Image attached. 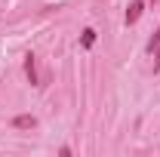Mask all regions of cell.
<instances>
[{"mask_svg":"<svg viewBox=\"0 0 160 157\" xmlns=\"http://www.w3.org/2000/svg\"><path fill=\"white\" fill-rule=\"evenodd\" d=\"M154 71H160V46L154 49Z\"/></svg>","mask_w":160,"mask_h":157,"instance_id":"6","label":"cell"},{"mask_svg":"<svg viewBox=\"0 0 160 157\" xmlns=\"http://www.w3.org/2000/svg\"><path fill=\"white\" fill-rule=\"evenodd\" d=\"M12 126L16 129H34L37 126V117L34 114H19V117H12Z\"/></svg>","mask_w":160,"mask_h":157,"instance_id":"1","label":"cell"},{"mask_svg":"<svg viewBox=\"0 0 160 157\" xmlns=\"http://www.w3.org/2000/svg\"><path fill=\"white\" fill-rule=\"evenodd\" d=\"M92 43H96V31L86 28V31H83V46H92Z\"/></svg>","mask_w":160,"mask_h":157,"instance_id":"4","label":"cell"},{"mask_svg":"<svg viewBox=\"0 0 160 157\" xmlns=\"http://www.w3.org/2000/svg\"><path fill=\"white\" fill-rule=\"evenodd\" d=\"M142 9H145V3H142V0H136V3H132V6L126 9V25H132V22H139Z\"/></svg>","mask_w":160,"mask_h":157,"instance_id":"3","label":"cell"},{"mask_svg":"<svg viewBox=\"0 0 160 157\" xmlns=\"http://www.w3.org/2000/svg\"><path fill=\"white\" fill-rule=\"evenodd\" d=\"M25 74H28V80H31V83H37V62H34V56H31V53L25 56Z\"/></svg>","mask_w":160,"mask_h":157,"instance_id":"2","label":"cell"},{"mask_svg":"<svg viewBox=\"0 0 160 157\" xmlns=\"http://www.w3.org/2000/svg\"><path fill=\"white\" fill-rule=\"evenodd\" d=\"M157 46H160V28L154 31V37H151V43H148V53H154Z\"/></svg>","mask_w":160,"mask_h":157,"instance_id":"5","label":"cell"}]
</instances>
